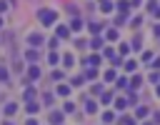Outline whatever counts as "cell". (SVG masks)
Returning <instances> with one entry per match:
<instances>
[{
    "instance_id": "2",
    "label": "cell",
    "mask_w": 160,
    "mask_h": 125,
    "mask_svg": "<svg viewBox=\"0 0 160 125\" xmlns=\"http://www.w3.org/2000/svg\"><path fill=\"white\" fill-rule=\"evenodd\" d=\"M28 42H32V45H40V35H35V32H32V35H28Z\"/></svg>"
},
{
    "instance_id": "1",
    "label": "cell",
    "mask_w": 160,
    "mask_h": 125,
    "mask_svg": "<svg viewBox=\"0 0 160 125\" xmlns=\"http://www.w3.org/2000/svg\"><path fill=\"white\" fill-rule=\"evenodd\" d=\"M40 18H42L45 25H52L55 18H58V12H55V10H40Z\"/></svg>"
},
{
    "instance_id": "3",
    "label": "cell",
    "mask_w": 160,
    "mask_h": 125,
    "mask_svg": "<svg viewBox=\"0 0 160 125\" xmlns=\"http://www.w3.org/2000/svg\"><path fill=\"white\" fill-rule=\"evenodd\" d=\"M112 118H115L112 112H105V115H102V120H105V122H112Z\"/></svg>"
}]
</instances>
